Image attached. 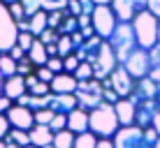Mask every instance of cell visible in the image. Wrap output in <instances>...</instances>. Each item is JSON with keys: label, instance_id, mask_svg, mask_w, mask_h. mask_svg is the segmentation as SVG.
Wrapping results in <instances>:
<instances>
[{"label": "cell", "instance_id": "cell-46", "mask_svg": "<svg viewBox=\"0 0 160 148\" xmlns=\"http://www.w3.org/2000/svg\"><path fill=\"white\" fill-rule=\"evenodd\" d=\"M146 9L156 16V19H160V0H146Z\"/></svg>", "mask_w": 160, "mask_h": 148}, {"label": "cell", "instance_id": "cell-40", "mask_svg": "<svg viewBox=\"0 0 160 148\" xmlns=\"http://www.w3.org/2000/svg\"><path fill=\"white\" fill-rule=\"evenodd\" d=\"M35 74H37V79H40L42 84H51L53 76H56V74L51 72V69L47 67V65H44V67H35Z\"/></svg>", "mask_w": 160, "mask_h": 148}, {"label": "cell", "instance_id": "cell-41", "mask_svg": "<svg viewBox=\"0 0 160 148\" xmlns=\"http://www.w3.org/2000/svg\"><path fill=\"white\" fill-rule=\"evenodd\" d=\"M47 67L51 69L53 74H63L65 67H63V58H49L47 60Z\"/></svg>", "mask_w": 160, "mask_h": 148}, {"label": "cell", "instance_id": "cell-57", "mask_svg": "<svg viewBox=\"0 0 160 148\" xmlns=\"http://www.w3.org/2000/svg\"><path fill=\"white\" fill-rule=\"evenodd\" d=\"M95 5H112V0H93Z\"/></svg>", "mask_w": 160, "mask_h": 148}, {"label": "cell", "instance_id": "cell-30", "mask_svg": "<svg viewBox=\"0 0 160 148\" xmlns=\"http://www.w3.org/2000/svg\"><path fill=\"white\" fill-rule=\"evenodd\" d=\"M65 16H68V12H49V30H56L58 32V28L63 26V21H65Z\"/></svg>", "mask_w": 160, "mask_h": 148}, {"label": "cell", "instance_id": "cell-28", "mask_svg": "<svg viewBox=\"0 0 160 148\" xmlns=\"http://www.w3.org/2000/svg\"><path fill=\"white\" fill-rule=\"evenodd\" d=\"M7 139H9V141H14V144H16V146H21V148L30 146V134H28V132H23V130H12Z\"/></svg>", "mask_w": 160, "mask_h": 148}, {"label": "cell", "instance_id": "cell-58", "mask_svg": "<svg viewBox=\"0 0 160 148\" xmlns=\"http://www.w3.org/2000/svg\"><path fill=\"white\" fill-rule=\"evenodd\" d=\"M0 95H5V79H0Z\"/></svg>", "mask_w": 160, "mask_h": 148}, {"label": "cell", "instance_id": "cell-62", "mask_svg": "<svg viewBox=\"0 0 160 148\" xmlns=\"http://www.w3.org/2000/svg\"><path fill=\"white\" fill-rule=\"evenodd\" d=\"M153 148H160V139H158V144H156V146H153Z\"/></svg>", "mask_w": 160, "mask_h": 148}, {"label": "cell", "instance_id": "cell-22", "mask_svg": "<svg viewBox=\"0 0 160 148\" xmlns=\"http://www.w3.org/2000/svg\"><path fill=\"white\" fill-rule=\"evenodd\" d=\"M26 56H28V60H30L32 65H35V67H44V65H47V60H49L47 46H44L40 40H35V44L30 46V51L26 53Z\"/></svg>", "mask_w": 160, "mask_h": 148}, {"label": "cell", "instance_id": "cell-15", "mask_svg": "<svg viewBox=\"0 0 160 148\" xmlns=\"http://www.w3.org/2000/svg\"><path fill=\"white\" fill-rule=\"evenodd\" d=\"M135 107H137L135 125H137V127H142V130L151 127V123H153V116H156V111H158V107H156V100H146V102H139V104H135Z\"/></svg>", "mask_w": 160, "mask_h": 148}, {"label": "cell", "instance_id": "cell-19", "mask_svg": "<svg viewBox=\"0 0 160 148\" xmlns=\"http://www.w3.org/2000/svg\"><path fill=\"white\" fill-rule=\"evenodd\" d=\"M28 134H30V146H35V148H44V146L53 144V132L49 125H35Z\"/></svg>", "mask_w": 160, "mask_h": 148}, {"label": "cell", "instance_id": "cell-39", "mask_svg": "<svg viewBox=\"0 0 160 148\" xmlns=\"http://www.w3.org/2000/svg\"><path fill=\"white\" fill-rule=\"evenodd\" d=\"M79 65H81V60L77 58L74 53H72V56H68V58H63V67H65V72H68V74H74Z\"/></svg>", "mask_w": 160, "mask_h": 148}, {"label": "cell", "instance_id": "cell-36", "mask_svg": "<svg viewBox=\"0 0 160 148\" xmlns=\"http://www.w3.org/2000/svg\"><path fill=\"white\" fill-rule=\"evenodd\" d=\"M9 14H12V19L16 21V23L28 19V16H26V9H23V5H21V2H12V5H9Z\"/></svg>", "mask_w": 160, "mask_h": 148}, {"label": "cell", "instance_id": "cell-61", "mask_svg": "<svg viewBox=\"0 0 160 148\" xmlns=\"http://www.w3.org/2000/svg\"><path fill=\"white\" fill-rule=\"evenodd\" d=\"M158 44H160V26H158Z\"/></svg>", "mask_w": 160, "mask_h": 148}, {"label": "cell", "instance_id": "cell-49", "mask_svg": "<svg viewBox=\"0 0 160 148\" xmlns=\"http://www.w3.org/2000/svg\"><path fill=\"white\" fill-rule=\"evenodd\" d=\"M77 21H79V30H86V28H91V26H93V23H91V16H88V14H81Z\"/></svg>", "mask_w": 160, "mask_h": 148}, {"label": "cell", "instance_id": "cell-21", "mask_svg": "<svg viewBox=\"0 0 160 148\" xmlns=\"http://www.w3.org/2000/svg\"><path fill=\"white\" fill-rule=\"evenodd\" d=\"M44 30H49V12H37L35 16L28 19V32L32 37H40Z\"/></svg>", "mask_w": 160, "mask_h": 148}, {"label": "cell", "instance_id": "cell-10", "mask_svg": "<svg viewBox=\"0 0 160 148\" xmlns=\"http://www.w3.org/2000/svg\"><path fill=\"white\" fill-rule=\"evenodd\" d=\"M104 81H107V84L112 86L114 90H116V95L121 97V100L130 97L132 90H135V84H137V81L128 74V69H125L123 65H118V67L112 72V76H109V79H104Z\"/></svg>", "mask_w": 160, "mask_h": 148}, {"label": "cell", "instance_id": "cell-7", "mask_svg": "<svg viewBox=\"0 0 160 148\" xmlns=\"http://www.w3.org/2000/svg\"><path fill=\"white\" fill-rule=\"evenodd\" d=\"M91 23H93L95 35L100 37V40L107 42L109 37L114 35V30H116L118 19H116V14L112 12V7H109V5H98L95 12L91 14Z\"/></svg>", "mask_w": 160, "mask_h": 148}, {"label": "cell", "instance_id": "cell-27", "mask_svg": "<svg viewBox=\"0 0 160 148\" xmlns=\"http://www.w3.org/2000/svg\"><path fill=\"white\" fill-rule=\"evenodd\" d=\"M79 30V21H77V16H65L63 26L58 28V35H74V32Z\"/></svg>", "mask_w": 160, "mask_h": 148}, {"label": "cell", "instance_id": "cell-11", "mask_svg": "<svg viewBox=\"0 0 160 148\" xmlns=\"http://www.w3.org/2000/svg\"><path fill=\"white\" fill-rule=\"evenodd\" d=\"M7 120H9V125H12V130L30 132V130L35 127V113H32L30 109H26V107H19V104H14L7 111Z\"/></svg>", "mask_w": 160, "mask_h": 148}, {"label": "cell", "instance_id": "cell-35", "mask_svg": "<svg viewBox=\"0 0 160 148\" xmlns=\"http://www.w3.org/2000/svg\"><path fill=\"white\" fill-rule=\"evenodd\" d=\"M21 5H23V9H26V16H35L37 12H42V2L40 0H21Z\"/></svg>", "mask_w": 160, "mask_h": 148}, {"label": "cell", "instance_id": "cell-6", "mask_svg": "<svg viewBox=\"0 0 160 148\" xmlns=\"http://www.w3.org/2000/svg\"><path fill=\"white\" fill-rule=\"evenodd\" d=\"M74 97L79 102V109H86V111H93L95 107H100L104 102V88H102V81H79L74 90Z\"/></svg>", "mask_w": 160, "mask_h": 148}, {"label": "cell", "instance_id": "cell-1", "mask_svg": "<svg viewBox=\"0 0 160 148\" xmlns=\"http://www.w3.org/2000/svg\"><path fill=\"white\" fill-rule=\"evenodd\" d=\"M118 130H121V123L112 104L102 102L100 107L88 111V132H93L98 139H114Z\"/></svg>", "mask_w": 160, "mask_h": 148}, {"label": "cell", "instance_id": "cell-51", "mask_svg": "<svg viewBox=\"0 0 160 148\" xmlns=\"http://www.w3.org/2000/svg\"><path fill=\"white\" fill-rule=\"evenodd\" d=\"M148 79H151L153 84H160V67H153L151 72H148Z\"/></svg>", "mask_w": 160, "mask_h": 148}, {"label": "cell", "instance_id": "cell-45", "mask_svg": "<svg viewBox=\"0 0 160 148\" xmlns=\"http://www.w3.org/2000/svg\"><path fill=\"white\" fill-rule=\"evenodd\" d=\"M12 107H14V102L9 100L7 95H0V113H2V116H7V111H9Z\"/></svg>", "mask_w": 160, "mask_h": 148}, {"label": "cell", "instance_id": "cell-9", "mask_svg": "<svg viewBox=\"0 0 160 148\" xmlns=\"http://www.w3.org/2000/svg\"><path fill=\"white\" fill-rule=\"evenodd\" d=\"M123 67L128 69V74L135 81L146 79L148 72H151V60H148V51L146 49H135V51L128 56V60L123 63Z\"/></svg>", "mask_w": 160, "mask_h": 148}, {"label": "cell", "instance_id": "cell-5", "mask_svg": "<svg viewBox=\"0 0 160 148\" xmlns=\"http://www.w3.org/2000/svg\"><path fill=\"white\" fill-rule=\"evenodd\" d=\"M93 67V79L95 81H104V79H109L112 76V72L118 67V58H116V53H114V49L109 42H102L100 49H98V53H95V58L88 63Z\"/></svg>", "mask_w": 160, "mask_h": 148}, {"label": "cell", "instance_id": "cell-29", "mask_svg": "<svg viewBox=\"0 0 160 148\" xmlns=\"http://www.w3.org/2000/svg\"><path fill=\"white\" fill-rule=\"evenodd\" d=\"M40 2L44 12H63V9H68L70 0H40Z\"/></svg>", "mask_w": 160, "mask_h": 148}, {"label": "cell", "instance_id": "cell-53", "mask_svg": "<svg viewBox=\"0 0 160 148\" xmlns=\"http://www.w3.org/2000/svg\"><path fill=\"white\" fill-rule=\"evenodd\" d=\"M151 127L158 132V136H160V109L156 111V116H153V123H151Z\"/></svg>", "mask_w": 160, "mask_h": 148}, {"label": "cell", "instance_id": "cell-17", "mask_svg": "<svg viewBox=\"0 0 160 148\" xmlns=\"http://www.w3.org/2000/svg\"><path fill=\"white\" fill-rule=\"evenodd\" d=\"M79 107V102H77L74 95H49V109H51L53 113H72L74 109Z\"/></svg>", "mask_w": 160, "mask_h": 148}, {"label": "cell", "instance_id": "cell-54", "mask_svg": "<svg viewBox=\"0 0 160 148\" xmlns=\"http://www.w3.org/2000/svg\"><path fill=\"white\" fill-rule=\"evenodd\" d=\"M135 5H137L139 12H142V9H146V0H135Z\"/></svg>", "mask_w": 160, "mask_h": 148}, {"label": "cell", "instance_id": "cell-42", "mask_svg": "<svg viewBox=\"0 0 160 148\" xmlns=\"http://www.w3.org/2000/svg\"><path fill=\"white\" fill-rule=\"evenodd\" d=\"M9 132H12V125H9L7 116H2V113H0V141H5V139H7Z\"/></svg>", "mask_w": 160, "mask_h": 148}, {"label": "cell", "instance_id": "cell-20", "mask_svg": "<svg viewBox=\"0 0 160 148\" xmlns=\"http://www.w3.org/2000/svg\"><path fill=\"white\" fill-rule=\"evenodd\" d=\"M26 93H28V88H26V79L21 74L9 76V79L5 81V95H7L12 102H16L19 97H23Z\"/></svg>", "mask_w": 160, "mask_h": 148}, {"label": "cell", "instance_id": "cell-38", "mask_svg": "<svg viewBox=\"0 0 160 148\" xmlns=\"http://www.w3.org/2000/svg\"><path fill=\"white\" fill-rule=\"evenodd\" d=\"M32 69H35V65H32L30 60H28V56H26L23 60H21V63H16V74H21V76L35 74V72H32Z\"/></svg>", "mask_w": 160, "mask_h": 148}, {"label": "cell", "instance_id": "cell-26", "mask_svg": "<svg viewBox=\"0 0 160 148\" xmlns=\"http://www.w3.org/2000/svg\"><path fill=\"white\" fill-rule=\"evenodd\" d=\"M98 146V136L93 132H84L74 136V146L72 148H95Z\"/></svg>", "mask_w": 160, "mask_h": 148}, {"label": "cell", "instance_id": "cell-16", "mask_svg": "<svg viewBox=\"0 0 160 148\" xmlns=\"http://www.w3.org/2000/svg\"><path fill=\"white\" fill-rule=\"evenodd\" d=\"M114 111H116V116H118L121 127H130V125H135L137 107L132 104L130 97H125V100H118L116 104H114Z\"/></svg>", "mask_w": 160, "mask_h": 148}, {"label": "cell", "instance_id": "cell-64", "mask_svg": "<svg viewBox=\"0 0 160 148\" xmlns=\"http://www.w3.org/2000/svg\"><path fill=\"white\" fill-rule=\"evenodd\" d=\"M26 148H35V146H26Z\"/></svg>", "mask_w": 160, "mask_h": 148}, {"label": "cell", "instance_id": "cell-32", "mask_svg": "<svg viewBox=\"0 0 160 148\" xmlns=\"http://www.w3.org/2000/svg\"><path fill=\"white\" fill-rule=\"evenodd\" d=\"M74 79L77 81H91L93 79V67L88 63H81L79 67H77V72H74Z\"/></svg>", "mask_w": 160, "mask_h": 148}, {"label": "cell", "instance_id": "cell-23", "mask_svg": "<svg viewBox=\"0 0 160 148\" xmlns=\"http://www.w3.org/2000/svg\"><path fill=\"white\" fill-rule=\"evenodd\" d=\"M9 76H16V60L9 53H0V79L7 81Z\"/></svg>", "mask_w": 160, "mask_h": 148}, {"label": "cell", "instance_id": "cell-56", "mask_svg": "<svg viewBox=\"0 0 160 148\" xmlns=\"http://www.w3.org/2000/svg\"><path fill=\"white\" fill-rule=\"evenodd\" d=\"M5 144H7V148H21V146H16L14 141H9V139H5Z\"/></svg>", "mask_w": 160, "mask_h": 148}, {"label": "cell", "instance_id": "cell-52", "mask_svg": "<svg viewBox=\"0 0 160 148\" xmlns=\"http://www.w3.org/2000/svg\"><path fill=\"white\" fill-rule=\"evenodd\" d=\"M95 148H114V139H98Z\"/></svg>", "mask_w": 160, "mask_h": 148}, {"label": "cell", "instance_id": "cell-2", "mask_svg": "<svg viewBox=\"0 0 160 148\" xmlns=\"http://www.w3.org/2000/svg\"><path fill=\"white\" fill-rule=\"evenodd\" d=\"M158 132L153 127H137V125H130V127H121L116 136H114V148H153L158 144Z\"/></svg>", "mask_w": 160, "mask_h": 148}, {"label": "cell", "instance_id": "cell-59", "mask_svg": "<svg viewBox=\"0 0 160 148\" xmlns=\"http://www.w3.org/2000/svg\"><path fill=\"white\" fill-rule=\"evenodd\" d=\"M2 2H7V5H12V2H21V0H2Z\"/></svg>", "mask_w": 160, "mask_h": 148}, {"label": "cell", "instance_id": "cell-12", "mask_svg": "<svg viewBox=\"0 0 160 148\" xmlns=\"http://www.w3.org/2000/svg\"><path fill=\"white\" fill-rule=\"evenodd\" d=\"M49 86H51V93H53V95H74L79 81L74 79V74L63 72V74H56V76H53V81H51Z\"/></svg>", "mask_w": 160, "mask_h": 148}, {"label": "cell", "instance_id": "cell-18", "mask_svg": "<svg viewBox=\"0 0 160 148\" xmlns=\"http://www.w3.org/2000/svg\"><path fill=\"white\" fill-rule=\"evenodd\" d=\"M68 130H70L74 136L88 132V111H86V109H79V107H77L72 113H68Z\"/></svg>", "mask_w": 160, "mask_h": 148}, {"label": "cell", "instance_id": "cell-3", "mask_svg": "<svg viewBox=\"0 0 160 148\" xmlns=\"http://www.w3.org/2000/svg\"><path fill=\"white\" fill-rule=\"evenodd\" d=\"M158 26H160V19H156L148 9H142V12L135 14L132 19V30H135V37H137V44L139 49H153L158 44Z\"/></svg>", "mask_w": 160, "mask_h": 148}, {"label": "cell", "instance_id": "cell-43", "mask_svg": "<svg viewBox=\"0 0 160 148\" xmlns=\"http://www.w3.org/2000/svg\"><path fill=\"white\" fill-rule=\"evenodd\" d=\"M148 60H151V69L160 67V44H156L153 49H148Z\"/></svg>", "mask_w": 160, "mask_h": 148}, {"label": "cell", "instance_id": "cell-33", "mask_svg": "<svg viewBox=\"0 0 160 148\" xmlns=\"http://www.w3.org/2000/svg\"><path fill=\"white\" fill-rule=\"evenodd\" d=\"M49 127H51L53 134H56V132H63V130H68V116H65V113H56Z\"/></svg>", "mask_w": 160, "mask_h": 148}, {"label": "cell", "instance_id": "cell-8", "mask_svg": "<svg viewBox=\"0 0 160 148\" xmlns=\"http://www.w3.org/2000/svg\"><path fill=\"white\" fill-rule=\"evenodd\" d=\"M16 37H19V28L9 14V5L0 0V53L12 51V46H16Z\"/></svg>", "mask_w": 160, "mask_h": 148}, {"label": "cell", "instance_id": "cell-60", "mask_svg": "<svg viewBox=\"0 0 160 148\" xmlns=\"http://www.w3.org/2000/svg\"><path fill=\"white\" fill-rule=\"evenodd\" d=\"M0 148H7V144H5V141H0Z\"/></svg>", "mask_w": 160, "mask_h": 148}, {"label": "cell", "instance_id": "cell-4", "mask_svg": "<svg viewBox=\"0 0 160 148\" xmlns=\"http://www.w3.org/2000/svg\"><path fill=\"white\" fill-rule=\"evenodd\" d=\"M107 42L112 44V49H114V53H116L121 65L128 60V56L135 51V49H139L137 37H135V30H132V23H118L116 30H114V35L109 37Z\"/></svg>", "mask_w": 160, "mask_h": 148}, {"label": "cell", "instance_id": "cell-50", "mask_svg": "<svg viewBox=\"0 0 160 148\" xmlns=\"http://www.w3.org/2000/svg\"><path fill=\"white\" fill-rule=\"evenodd\" d=\"M23 79H26V88H28V90L40 81V79H37V74H28V76H23Z\"/></svg>", "mask_w": 160, "mask_h": 148}, {"label": "cell", "instance_id": "cell-14", "mask_svg": "<svg viewBox=\"0 0 160 148\" xmlns=\"http://www.w3.org/2000/svg\"><path fill=\"white\" fill-rule=\"evenodd\" d=\"M112 12L116 14L118 23H132V19H135V14L139 12L135 5V0H112Z\"/></svg>", "mask_w": 160, "mask_h": 148}, {"label": "cell", "instance_id": "cell-34", "mask_svg": "<svg viewBox=\"0 0 160 148\" xmlns=\"http://www.w3.org/2000/svg\"><path fill=\"white\" fill-rule=\"evenodd\" d=\"M56 113L51 109H42V111H35V125H51V120Z\"/></svg>", "mask_w": 160, "mask_h": 148}, {"label": "cell", "instance_id": "cell-24", "mask_svg": "<svg viewBox=\"0 0 160 148\" xmlns=\"http://www.w3.org/2000/svg\"><path fill=\"white\" fill-rule=\"evenodd\" d=\"M72 146H74V134L70 130L53 134V148H72Z\"/></svg>", "mask_w": 160, "mask_h": 148}, {"label": "cell", "instance_id": "cell-37", "mask_svg": "<svg viewBox=\"0 0 160 148\" xmlns=\"http://www.w3.org/2000/svg\"><path fill=\"white\" fill-rule=\"evenodd\" d=\"M30 95H35V97H47V95H51V86L49 84H42V81H37L35 86L28 90Z\"/></svg>", "mask_w": 160, "mask_h": 148}, {"label": "cell", "instance_id": "cell-31", "mask_svg": "<svg viewBox=\"0 0 160 148\" xmlns=\"http://www.w3.org/2000/svg\"><path fill=\"white\" fill-rule=\"evenodd\" d=\"M35 40H37V37H32L30 32H19V37H16V46H21L26 53H28L30 46L35 44Z\"/></svg>", "mask_w": 160, "mask_h": 148}, {"label": "cell", "instance_id": "cell-63", "mask_svg": "<svg viewBox=\"0 0 160 148\" xmlns=\"http://www.w3.org/2000/svg\"><path fill=\"white\" fill-rule=\"evenodd\" d=\"M44 148H53V144H49V146H44Z\"/></svg>", "mask_w": 160, "mask_h": 148}, {"label": "cell", "instance_id": "cell-25", "mask_svg": "<svg viewBox=\"0 0 160 148\" xmlns=\"http://www.w3.org/2000/svg\"><path fill=\"white\" fill-rule=\"evenodd\" d=\"M58 58H68L74 53V44H72V35H60L58 40Z\"/></svg>", "mask_w": 160, "mask_h": 148}, {"label": "cell", "instance_id": "cell-13", "mask_svg": "<svg viewBox=\"0 0 160 148\" xmlns=\"http://www.w3.org/2000/svg\"><path fill=\"white\" fill-rule=\"evenodd\" d=\"M156 90H158V84H153L151 79H139L135 84V90H132L130 100L132 104H139V102H146V100H156Z\"/></svg>", "mask_w": 160, "mask_h": 148}, {"label": "cell", "instance_id": "cell-44", "mask_svg": "<svg viewBox=\"0 0 160 148\" xmlns=\"http://www.w3.org/2000/svg\"><path fill=\"white\" fill-rule=\"evenodd\" d=\"M65 12H68L70 16H77V19H79V16L84 14V12H81V5H79V0H70V2H68V9H65Z\"/></svg>", "mask_w": 160, "mask_h": 148}, {"label": "cell", "instance_id": "cell-55", "mask_svg": "<svg viewBox=\"0 0 160 148\" xmlns=\"http://www.w3.org/2000/svg\"><path fill=\"white\" fill-rule=\"evenodd\" d=\"M156 107L160 109V84H158V90H156Z\"/></svg>", "mask_w": 160, "mask_h": 148}, {"label": "cell", "instance_id": "cell-47", "mask_svg": "<svg viewBox=\"0 0 160 148\" xmlns=\"http://www.w3.org/2000/svg\"><path fill=\"white\" fill-rule=\"evenodd\" d=\"M79 5H81V12H84V14H88V16H91L93 12H95V7H98V5L93 2V0H79Z\"/></svg>", "mask_w": 160, "mask_h": 148}, {"label": "cell", "instance_id": "cell-48", "mask_svg": "<svg viewBox=\"0 0 160 148\" xmlns=\"http://www.w3.org/2000/svg\"><path fill=\"white\" fill-rule=\"evenodd\" d=\"M9 56H12V58L16 60V63H21V60L26 58V51H23V49H21V46H12V51H9Z\"/></svg>", "mask_w": 160, "mask_h": 148}]
</instances>
